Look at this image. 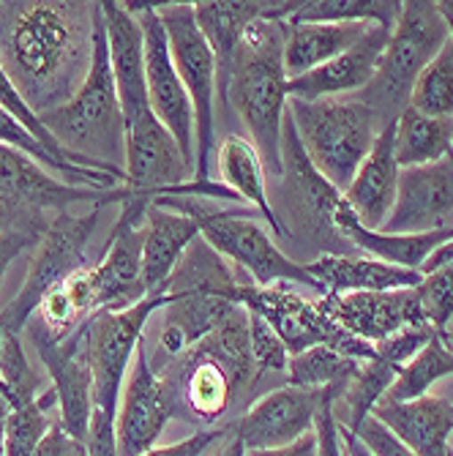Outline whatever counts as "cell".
<instances>
[{"label":"cell","instance_id":"cell-1","mask_svg":"<svg viewBox=\"0 0 453 456\" xmlns=\"http://www.w3.org/2000/svg\"><path fill=\"white\" fill-rule=\"evenodd\" d=\"M96 4H0V66L41 118L82 86L93 55Z\"/></svg>","mask_w":453,"mask_h":456},{"label":"cell","instance_id":"cell-2","mask_svg":"<svg viewBox=\"0 0 453 456\" xmlns=\"http://www.w3.org/2000/svg\"><path fill=\"white\" fill-rule=\"evenodd\" d=\"M150 366L170 386L178 419L205 424V429L227 427L224 419L260 383L249 347V312L238 306L202 342Z\"/></svg>","mask_w":453,"mask_h":456},{"label":"cell","instance_id":"cell-3","mask_svg":"<svg viewBox=\"0 0 453 456\" xmlns=\"http://www.w3.org/2000/svg\"><path fill=\"white\" fill-rule=\"evenodd\" d=\"M279 6L271 4L263 17L246 28L219 99L238 115L276 181L281 178V129L290 102V77L284 69L287 20L279 17Z\"/></svg>","mask_w":453,"mask_h":456},{"label":"cell","instance_id":"cell-4","mask_svg":"<svg viewBox=\"0 0 453 456\" xmlns=\"http://www.w3.org/2000/svg\"><path fill=\"white\" fill-rule=\"evenodd\" d=\"M53 137L71 153L88 159L104 170L123 175L126 161V126L117 99V86L109 63L107 25L101 17V4H96L93 20V55L91 69L77 94L58 110L41 115Z\"/></svg>","mask_w":453,"mask_h":456},{"label":"cell","instance_id":"cell-5","mask_svg":"<svg viewBox=\"0 0 453 456\" xmlns=\"http://www.w3.org/2000/svg\"><path fill=\"white\" fill-rule=\"evenodd\" d=\"M153 205L191 216L199 227V235L208 240L232 268H238L257 287L295 284V287L314 289L320 298L325 296L322 287L306 271V265L293 260L290 255H284L279 243L257 219L246 216L240 211L216 208V205H211V200H197V197L158 194L153 197Z\"/></svg>","mask_w":453,"mask_h":456},{"label":"cell","instance_id":"cell-6","mask_svg":"<svg viewBox=\"0 0 453 456\" xmlns=\"http://www.w3.org/2000/svg\"><path fill=\"white\" fill-rule=\"evenodd\" d=\"M287 115L314 170L339 191L350 186L377 134L385 129L360 99H290Z\"/></svg>","mask_w":453,"mask_h":456},{"label":"cell","instance_id":"cell-7","mask_svg":"<svg viewBox=\"0 0 453 456\" xmlns=\"http://www.w3.org/2000/svg\"><path fill=\"white\" fill-rule=\"evenodd\" d=\"M448 28L434 0H407L388 36L372 86L355 99L372 110L383 126H388L407 110L416 79L448 45Z\"/></svg>","mask_w":453,"mask_h":456},{"label":"cell","instance_id":"cell-8","mask_svg":"<svg viewBox=\"0 0 453 456\" xmlns=\"http://www.w3.org/2000/svg\"><path fill=\"white\" fill-rule=\"evenodd\" d=\"M129 197L126 186L112 191L71 186L25 153L0 145V235L12 230H47L71 202L109 205Z\"/></svg>","mask_w":453,"mask_h":456},{"label":"cell","instance_id":"cell-9","mask_svg":"<svg viewBox=\"0 0 453 456\" xmlns=\"http://www.w3.org/2000/svg\"><path fill=\"white\" fill-rule=\"evenodd\" d=\"M295 284H271L257 287L255 281H243L238 287V304L246 312L260 314L284 342L287 353L298 355L311 347H334L342 355L363 363L377 355V347L363 339L350 337L342 330L317 301L303 298Z\"/></svg>","mask_w":453,"mask_h":456},{"label":"cell","instance_id":"cell-10","mask_svg":"<svg viewBox=\"0 0 453 456\" xmlns=\"http://www.w3.org/2000/svg\"><path fill=\"white\" fill-rule=\"evenodd\" d=\"M104 205H96L93 211L74 216L69 211L58 214L47 232L41 235L36 246V257L30 263V271L20 287V293L12 298V304L0 312L4 328L9 334H25V325L36 314L41 298H44L53 287L66 281L71 273L79 268H85V252H88V240L96 232L99 216H101Z\"/></svg>","mask_w":453,"mask_h":456},{"label":"cell","instance_id":"cell-11","mask_svg":"<svg viewBox=\"0 0 453 456\" xmlns=\"http://www.w3.org/2000/svg\"><path fill=\"white\" fill-rule=\"evenodd\" d=\"M25 334L53 378V391L58 396V421L63 429L85 443L88 427L93 419V369H91V325L79 322L69 337L58 339L53 330L41 322L38 314L30 317Z\"/></svg>","mask_w":453,"mask_h":456},{"label":"cell","instance_id":"cell-12","mask_svg":"<svg viewBox=\"0 0 453 456\" xmlns=\"http://www.w3.org/2000/svg\"><path fill=\"white\" fill-rule=\"evenodd\" d=\"M173 298L167 293L145 296L140 304L112 312L101 309L88 317L91 325V369H93V404L104 416H117V402L123 380L129 375L132 358L145 339V325L161 309H167Z\"/></svg>","mask_w":453,"mask_h":456},{"label":"cell","instance_id":"cell-13","mask_svg":"<svg viewBox=\"0 0 453 456\" xmlns=\"http://www.w3.org/2000/svg\"><path fill=\"white\" fill-rule=\"evenodd\" d=\"M344 388H301L281 386L260 396L232 424L246 451L281 448L311 435L320 412L328 404H339Z\"/></svg>","mask_w":453,"mask_h":456},{"label":"cell","instance_id":"cell-14","mask_svg":"<svg viewBox=\"0 0 453 456\" xmlns=\"http://www.w3.org/2000/svg\"><path fill=\"white\" fill-rule=\"evenodd\" d=\"M140 28L145 41V86L153 115L167 126V132L175 137L178 148L183 151L186 161L194 167V110L191 99L183 88V82L175 71L170 41L164 33V25L158 20V4H123Z\"/></svg>","mask_w":453,"mask_h":456},{"label":"cell","instance_id":"cell-15","mask_svg":"<svg viewBox=\"0 0 453 456\" xmlns=\"http://www.w3.org/2000/svg\"><path fill=\"white\" fill-rule=\"evenodd\" d=\"M148 208L150 197L142 194H132L129 200L120 202V216L109 232L104 257L91 265L99 312H123L148 296L142 281V238Z\"/></svg>","mask_w":453,"mask_h":456},{"label":"cell","instance_id":"cell-16","mask_svg":"<svg viewBox=\"0 0 453 456\" xmlns=\"http://www.w3.org/2000/svg\"><path fill=\"white\" fill-rule=\"evenodd\" d=\"M173 419H178L175 396L150 366V355L142 339L132 358L120 410L115 416L117 456H145L153 451Z\"/></svg>","mask_w":453,"mask_h":456},{"label":"cell","instance_id":"cell-17","mask_svg":"<svg viewBox=\"0 0 453 456\" xmlns=\"http://www.w3.org/2000/svg\"><path fill=\"white\" fill-rule=\"evenodd\" d=\"M281 191L287 202L293 205V216L298 222L295 235H309L322 243L325 252L331 255V235L339 238L334 227L336 205L342 202V191L328 183L309 161L306 151L298 142L295 126L290 115H284V129H281ZM342 240V238H339Z\"/></svg>","mask_w":453,"mask_h":456},{"label":"cell","instance_id":"cell-18","mask_svg":"<svg viewBox=\"0 0 453 456\" xmlns=\"http://www.w3.org/2000/svg\"><path fill=\"white\" fill-rule=\"evenodd\" d=\"M320 306L350 337L380 345L407 328L429 325L416 287L380 289V293H342L322 296ZM432 328V325H429Z\"/></svg>","mask_w":453,"mask_h":456},{"label":"cell","instance_id":"cell-19","mask_svg":"<svg viewBox=\"0 0 453 456\" xmlns=\"http://www.w3.org/2000/svg\"><path fill=\"white\" fill-rule=\"evenodd\" d=\"M445 227H453V156L426 167L401 170L396 202L383 232L421 235Z\"/></svg>","mask_w":453,"mask_h":456},{"label":"cell","instance_id":"cell-20","mask_svg":"<svg viewBox=\"0 0 453 456\" xmlns=\"http://www.w3.org/2000/svg\"><path fill=\"white\" fill-rule=\"evenodd\" d=\"M391 30L383 25L368 28L350 50L328 61L325 66L290 79L287 94L290 99L320 102V99H355L360 96L380 69Z\"/></svg>","mask_w":453,"mask_h":456},{"label":"cell","instance_id":"cell-21","mask_svg":"<svg viewBox=\"0 0 453 456\" xmlns=\"http://www.w3.org/2000/svg\"><path fill=\"white\" fill-rule=\"evenodd\" d=\"M393 137H396V120L388 123V126L377 134L372 151H368V156L363 159L355 178L342 191V200L347 202V208L368 230H383L385 219L393 211V202H396L401 167L396 161Z\"/></svg>","mask_w":453,"mask_h":456},{"label":"cell","instance_id":"cell-22","mask_svg":"<svg viewBox=\"0 0 453 456\" xmlns=\"http://www.w3.org/2000/svg\"><path fill=\"white\" fill-rule=\"evenodd\" d=\"M372 416L385 424L416 456H450L453 402L448 396H421L413 402H380Z\"/></svg>","mask_w":453,"mask_h":456},{"label":"cell","instance_id":"cell-23","mask_svg":"<svg viewBox=\"0 0 453 456\" xmlns=\"http://www.w3.org/2000/svg\"><path fill=\"white\" fill-rule=\"evenodd\" d=\"M334 227H336L339 238L347 246H352L358 255L375 257V260H383V263H391L399 268L418 271V273H421L424 263L437 252L442 243L453 240V227L421 232V235H393V232H383V230H368L347 208L344 200L336 205Z\"/></svg>","mask_w":453,"mask_h":456},{"label":"cell","instance_id":"cell-24","mask_svg":"<svg viewBox=\"0 0 453 456\" xmlns=\"http://www.w3.org/2000/svg\"><path fill=\"white\" fill-rule=\"evenodd\" d=\"M311 279L322 287L325 296L342 293H380V289H404L418 287L421 273L399 268L366 255H320L311 263H303Z\"/></svg>","mask_w":453,"mask_h":456},{"label":"cell","instance_id":"cell-25","mask_svg":"<svg viewBox=\"0 0 453 456\" xmlns=\"http://www.w3.org/2000/svg\"><path fill=\"white\" fill-rule=\"evenodd\" d=\"M199 238V227L191 216L153 205L145 214V238H142V281L145 293L156 296L167 284L189 246Z\"/></svg>","mask_w":453,"mask_h":456},{"label":"cell","instance_id":"cell-26","mask_svg":"<svg viewBox=\"0 0 453 456\" xmlns=\"http://www.w3.org/2000/svg\"><path fill=\"white\" fill-rule=\"evenodd\" d=\"M216 167H219V181L243 202H249L257 208V214L271 224L276 235H284L273 200L268 197V170L263 164L260 151L255 148L252 140L238 137V134H224V140L216 145Z\"/></svg>","mask_w":453,"mask_h":456},{"label":"cell","instance_id":"cell-27","mask_svg":"<svg viewBox=\"0 0 453 456\" xmlns=\"http://www.w3.org/2000/svg\"><path fill=\"white\" fill-rule=\"evenodd\" d=\"M372 28L358 22H287L284 69L287 77H303L334 61Z\"/></svg>","mask_w":453,"mask_h":456},{"label":"cell","instance_id":"cell-28","mask_svg":"<svg viewBox=\"0 0 453 456\" xmlns=\"http://www.w3.org/2000/svg\"><path fill=\"white\" fill-rule=\"evenodd\" d=\"M271 9V4H246V0H208V4H194V17L208 38L214 61H216V94L222 99L224 82L232 66V58L238 53V45L257 17H263Z\"/></svg>","mask_w":453,"mask_h":456},{"label":"cell","instance_id":"cell-29","mask_svg":"<svg viewBox=\"0 0 453 456\" xmlns=\"http://www.w3.org/2000/svg\"><path fill=\"white\" fill-rule=\"evenodd\" d=\"M396 161L399 167H426L453 156V118H432L407 107L396 118Z\"/></svg>","mask_w":453,"mask_h":456},{"label":"cell","instance_id":"cell-30","mask_svg":"<svg viewBox=\"0 0 453 456\" xmlns=\"http://www.w3.org/2000/svg\"><path fill=\"white\" fill-rule=\"evenodd\" d=\"M401 6L399 0H306L293 6L287 22H358L393 30Z\"/></svg>","mask_w":453,"mask_h":456},{"label":"cell","instance_id":"cell-31","mask_svg":"<svg viewBox=\"0 0 453 456\" xmlns=\"http://www.w3.org/2000/svg\"><path fill=\"white\" fill-rule=\"evenodd\" d=\"M453 378V350L448 347L442 330L413 358L407 361L383 402H413L421 399L437 386L440 380Z\"/></svg>","mask_w":453,"mask_h":456},{"label":"cell","instance_id":"cell-32","mask_svg":"<svg viewBox=\"0 0 453 456\" xmlns=\"http://www.w3.org/2000/svg\"><path fill=\"white\" fill-rule=\"evenodd\" d=\"M396 375H399V369L377 355L372 361H363L358 375L350 380V386L344 388V394L339 399L347 410L344 419H339V424L355 435L360 429V424L375 412V407L388 396Z\"/></svg>","mask_w":453,"mask_h":456},{"label":"cell","instance_id":"cell-33","mask_svg":"<svg viewBox=\"0 0 453 456\" xmlns=\"http://www.w3.org/2000/svg\"><path fill=\"white\" fill-rule=\"evenodd\" d=\"M360 363L342 355L334 347H311L298 355H290L287 363V386L301 388H347L358 375Z\"/></svg>","mask_w":453,"mask_h":456},{"label":"cell","instance_id":"cell-34","mask_svg":"<svg viewBox=\"0 0 453 456\" xmlns=\"http://www.w3.org/2000/svg\"><path fill=\"white\" fill-rule=\"evenodd\" d=\"M58 407V396L55 391H44L38 394L36 402L20 407V410H9V416L4 421V453L6 456H33L41 437L47 435V429L53 427L50 412Z\"/></svg>","mask_w":453,"mask_h":456},{"label":"cell","instance_id":"cell-35","mask_svg":"<svg viewBox=\"0 0 453 456\" xmlns=\"http://www.w3.org/2000/svg\"><path fill=\"white\" fill-rule=\"evenodd\" d=\"M6 330V328H4ZM41 378L30 366L22 334H4V350H0V399L6 402L9 410H20L38 399Z\"/></svg>","mask_w":453,"mask_h":456},{"label":"cell","instance_id":"cell-36","mask_svg":"<svg viewBox=\"0 0 453 456\" xmlns=\"http://www.w3.org/2000/svg\"><path fill=\"white\" fill-rule=\"evenodd\" d=\"M432 118H453V45H448L434 55V61L416 79L409 104Z\"/></svg>","mask_w":453,"mask_h":456},{"label":"cell","instance_id":"cell-37","mask_svg":"<svg viewBox=\"0 0 453 456\" xmlns=\"http://www.w3.org/2000/svg\"><path fill=\"white\" fill-rule=\"evenodd\" d=\"M416 293L426 322L434 330H445L448 322L453 320V260L424 273Z\"/></svg>","mask_w":453,"mask_h":456},{"label":"cell","instance_id":"cell-38","mask_svg":"<svg viewBox=\"0 0 453 456\" xmlns=\"http://www.w3.org/2000/svg\"><path fill=\"white\" fill-rule=\"evenodd\" d=\"M249 347L257 366L260 380L265 375H287V363H290V353H287L284 342L279 339L276 330L255 312H249Z\"/></svg>","mask_w":453,"mask_h":456},{"label":"cell","instance_id":"cell-39","mask_svg":"<svg viewBox=\"0 0 453 456\" xmlns=\"http://www.w3.org/2000/svg\"><path fill=\"white\" fill-rule=\"evenodd\" d=\"M437 334H440V330H434V328H429V325L407 328V330H401V334H396V337H391V339L375 345V347H377V358H383V361L393 363L396 369H401L407 361H413V358H416Z\"/></svg>","mask_w":453,"mask_h":456},{"label":"cell","instance_id":"cell-40","mask_svg":"<svg viewBox=\"0 0 453 456\" xmlns=\"http://www.w3.org/2000/svg\"><path fill=\"white\" fill-rule=\"evenodd\" d=\"M358 440L372 451V456H416L413 448H407L385 424H380L375 416H368L360 429L355 432Z\"/></svg>","mask_w":453,"mask_h":456},{"label":"cell","instance_id":"cell-41","mask_svg":"<svg viewBox=\"0 0 453 456\" xmlns=\"http://www.w3.org/2000/svg\"><path fill=\"white\" fill-rule=\"evenodd\" d=\"M227 432H230V424L227 427H216V429H199V432H194L191 437H186L181 443L153 448L145 456H202L216 440H224Z\"/></svg>","mask_w":453,"mask_h":456},{"label":"cell","instance_id":"cell-42","mask_svg":"<svg viewBox=\"0 0 453 456\" xmlns=\"http://www.w3.org/2000/svg\"><path fill=\"white\" fill-rule=\"evenodd\" d=\"M314 435H317V456H347L344 453L342 424L336 419V404H328L320 412Z\"/></svg>","mask_w":453,"mask_h":456},{"label":"cell","instance_id":"cell-43","mask_svg":"<svg viewBox=\"0 0 453 456\" xmlns=\"http://www.w3.org/2000/svg\"><path fill=\"white\" fill-rule=\"evenodd\" d=\"M88 456H117V437H115V419L104 416L101 410H93V419L85 437Z\"/></svg>","mask_w":453,"mask_h":456},{"label":"cell","instance_id":"cell-44","mask_svg":"<svg viewBox=\"0 0 453 456\" xmlns=\"http://www.w3.org/2000/svg\"><path fill=\"white\" fill-rule=\"evenodd\" d=\"M44 232L47 230H12V232L0 235V284H4V279H6L9 265L25 252V248L38 246V240Z\"/></svg>","mask_w":453,"mask_h":456},{"label":"cell","instance_id":"cell-45","mask_svg":"<svg viewBox=\"0 0 453 456\" xmlns=\"http://www.w3.org/2000/svg\"><path fill=\"white\" fill-rule=\"evenodd\" d=\"M33 456H88V451H85V443L74 440L63 429V424L55 419L53 427L47 429V435L41 437V443H38Z\"/></svg>","mask_w":453,"mask_h":456},{"label":"cell","instance_id":"cell-46","mask_svg":"<svg viewBox=\"0 0 453 456\" xmlns=\"http://www.w3.org/2000/svg\"><path fill=\"white\" fill-rule=\"evenodd\" d=\"M246 456H317V435H306L298 443L281 445V448H260V451H246Z\"/></svg>","mask_w":453,"mask_h":456},{"label":"cell","instance_id":"cell-47","mask_svg":"<svg viewBox=\"0 0 453 456\" xmlns=\"http://www.w3.org/2000/svg\"><path fill=\"white\" fill-rule=\"evenodd\" d=\"M216 456H246V448H243V443L238 440V435H235L232 424H230V432H227V437L219 443V451H216Z\"/></svg>","mask_w":453,"mask_h":456},{"label":"cell","instance_id":"cell-48","mask_svg":"<svg viewBox=\"0 0 453 456\" xmlns=\"http://www.w3.org/2000/svg\"><path fill=\"white\" fill-rule=\"evenodd\" d=\"M342 437H344V453H347V456H372V451H368V448L358 440V435L347 432L344 427H342Z\"/></svg>","mask_w":453,"mask_h":456},{"label":"cell","instance_id":"cell-49","mask_svg":"<svg viewBox=\"0 0 453 456\" xmlns=\"http://www.w3.org/2000/svg\"><path fill=\"white\" fill-rule=\"evenodd\" d=\"M437 12H440V17H442V22H445V28H448V41L453 45V0H445V4H437Z\"/></svg>","mask_w":453,"mask_h":456},{"label":"cell","instance_id":"cell-50","mask_svg":"<svg viewBox=\"0 0 453 456\" xmlns=\"http://www.w3.org/2000/svg\"><path fill=\"white\" fill-rule=\"evenodd\" d=\"M442 337H445V342H448V347L453 350V320L448 322V328L442 330Z\"/></svg>","mask_w":453,"mask_h":456},{"label":"cell","instance_id":"cell-51","mask_svg":"<svg viewBox=\"0 0 453 456\" xmlns=\"http://www.w3.org/2000/svg\"><path fill=\"white\" fill-rule=\"evenodd\" d=\"M6 416H9V407H6V402L0 399V432H4V421H6Z\"/></svg>","mask_w":453,"mask_h":456},{"label":"cell","instance_id":"cell-52","mask_svg":"<svg viewBox=\"0 0 453 456\" xmlns=\"http://www.w3.org/2000/svg\"><path fill=\"white\" fill-rule=\"evenodd\" d=\"M4 334L6 330H4V320H0V350H4Z\"/></svg>","mask_w":453,"mask_h":456},{"label":"cell","instance_id":"cell-53","mask_svg":"<svg viewBox=\"0 0 453 456\" xmlns=\"http://www.w3.org/2000/svg\"><path fill=\"white\" fill-rule=\"evenodd\" d=\"M450 451H453V440H450Z\"/></svg>","mask_w":453,"mask_h":456},{"label":"cell","instance_id":"cell-54","mask_svg":"<svg viewBox=\"0 0 453 456\" xmlns=\"http://www.w3.org/2000/svg\"><path fill=\"white\" fill-rule=\"evenodd\" d=\"M450 456H453V453H450Z\"/></svg>","mask_w":453,"mask_h":456}]
</instances>
